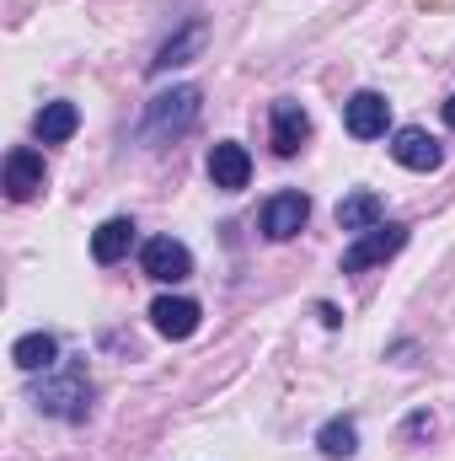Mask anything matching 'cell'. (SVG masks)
<instances>
[{
  "label": "cell",
  "instance_id": "1",
  "mask_svg": "<svg viewBox=\"0 0 455 461\" xmlns=\"http://www.w3.org/2000/svg\"><path fill=\"white\" fill-rule=\"evenodd\" d=\"M199 108H204V92H199V86H172V92L150 97V108H145V134H150V140H172V134L193 129Z\"/></svg>",
  "mask_w": 455,
  "mask_h": 461
},
{
  "label": "cell",
  "instance_id": "2",
  "mask_svg": "<svg viewBox=\"0 0 455 461\" xmlns=\"http://www.w3.org/2000/svg\"><path fill=\"white\" fill-rule=\"evenodd\" d=\"M32 402H38L43 413H54V419H86V408H92V386H86L81 370H59V375H49V381L32 392Z\"/></svg>",
  "mask_w": 455,
  "mask_h": 461
},
{
  "label": "cell",
  "instance_id": "3",
  "mask_svg": "<svg viewBox=\"0 0 455 461\" xmlns=\"http://www.w3.org/2000/svg\"><path fill=\"white\" fill-rule=\"evenodd\" d=\"M402 247H407V226H375V230H364V236L343 252V274H364V268H375V263L397 258Z\"/></svg>",
  "mask_w": 455,
  "mask_h": 461
},
{
  "label": "cell",
  "instance_id": "4",
  "mask_svg": "<svg viewBox=\"0 0 455 461\" xmlns=\"http://www.w3.org/2000/svg\"><path fill=\"white\" fill-rule=\"evenodd\" d=\"M139 268H145L150 279H161V285H177V279L193 274V252H188L183 241H172V236H150V241L139 247Z\"/></svg>",
  "mask_w": 455,
  "mask_h": 461
},
{
  "label": "cell",
  "instance_id": "5",
  "mask_svg": "<svg viewBox=\"0 0 455 461\" xmlns=\"http://www.w3.org/2000/svg\"><path fill=\"white\" fill-rule=\"evenodd\" d=\"M306 221H311V199H306V194H273V199L263 204V236H268V241L300 236Z\"/></svg>",
  "mask_w": 455,
  "mask_h": 461
},
{
  "label": "cell",
  "instance_id": "6",
  "mask_svg": "<svg viewBox=\"0 0 455 461\" xmlns=\"http://www.w3.org/2000/svg\"><path fill=\"white\" fill-rule=\"evenodd\" d=\"M343 123H348L353 140H380L386 123H391V103H386L380 92H353V97L343 103Z\"/></svg>",
  "mask_w": 455,
  "mask_h": 461
},
{
  "label": "cell",
  "instance_id": "7",
  "mask_svg": "<svg viewBox=\"0 0 455 461\" xmlns=\"http://www.w3.org/2000/svg\"><path fill=\"white\" fill-rule=\"evenodd\" d=\"M210 183L226 188V194H241V188L252 183V156H246V145L220 140V145L210 150Z\"/></svg>",
  "mask_w": 455,
  "mask_h": 461
},
{
  "label": "cell",
  "instance_id": "8",
  "mask_svg": "<svg viewBox=\"0 0 455 461\" xmlns=\"http://www.w3.org/2000/svg\"><path fill=\"white\" fill-rule=\"evenodd\" d=\"M391 156H397L407 172H434V167L445 161V150H440V140H434L429 129H397V134H391Z\"/></svg>",
  "mask_w": 455,
  "mask_h": 461
},
{
  "label": "cell",
  "instance_id": "9",
  "mask_svg": "<svg viewBox=\"0 0 455 461\" xmlns=\"http://www.w3.org/2000/svg\"><path fill=\"white\" fill-rule=\"evenodd\" d=\"M273 156H295L306 140H311V113L300 108V103H290V97H279L273 103Z\"/></svg>",
  "mask_w": 455,
  "mask_h": 461
},
{
  "label": "cell",
  "instance_id": "10",
  "mask_svg": "<svg viewBox=\"0 0 455 461\" xmlns=\"http://www.w3.org/2000/svg\"><path fill=\"white\" fill-rule=\"evenodd\" d=\"M43 156L38 150H27V145H16L11 156H5V194L22 204V199H32V194H43Z\"/></svg>",
  "mask_w": 455,
  "mask_h": 461
},
{
  "label": "cell",
  "instance_id": "11",
  "mask_svg": "<svg viewBox=\"0 0 455 461\" xmlns=\"http://www.w3.org/2000/svg\"><path fill=\"white\" fill-rule=\"evenodd\" d=\"M199 301H183V295H161L156 306H150V322H156V333L161 339H193L199 333Z\"/></svg>",
  "mask_w": 455,
  "mask_h": 461
},
{
  "label": "cell",
  "instance_id": "12",
  "mask_svg": "<svg viewBox=\"0 0 455 461\" xmlns=\"http://www.w3.org/2000/svg\"><path fill=\"white\" fill-rule=\"evenodd\" d=\"M380 215H386V204H380V194H370V188H359V194L338 199V226L353 230V236L375 230V226H380Z\"/></svg>",
  "mask_w": 455,
  "mask_h": 461
},
{
  "label": "cell",
  "instance_id": "13",
  "mask_svg": "<svg viewBox=\"0 0 455 461\" xmlns=\"http://www.w3.org/2000/svg\"><path fill=\"white\" fill-rule=\"evenodd\" d=\"M76 129H81V113H76V103H43V113L32 118V134H38L43 145H65Z\"/></svg>",
  "mask_w": 455,
  "mask_h": 461
},
{
  "label": "cell",
  "instance_id": "14",
  "mask_svg": "<svg viewBox=\"0 0 455 461\" xmlns=\"http://www.w3.org/2000/svg\"><path fill=\"white\" fill-rule=\"evenodd\" d=\"M204 38H210V32H204V22H188V27H183L172 43H161V54L150 59V70L161 76V70H172V65H188V59L204 49Z\"/></svg>",
  "mask_w": 455,
  "mask_h": 461
},
{
  "label": "cell",
  "instance_id": "15",
  "mask_svg": "<svg viewBox=\"0 0 455 461\" xmlns=\"http://www.w3.org/2000/svg\"><path fill=\"white\" fill-rule=\"evenodd\" d=\"M129 247H134V221H123V215L118 221H103V226L92 230V258L97 263H118Z\"/></svg>",
  "mask_w": 455,
  "mask_h": 461
},
{
  "label": "cell",
  "instance_id": "16",
  "mask_svg": "<svg viewBox=\"0 0 455 461\" xmlns=\"http://www.w3.org/2000/svg\"><path fill=\"white\" fill-rule=\"evenodd\" d=\"M11 359H16V370H54V359H59V344L49 339V333H27V339H16L11 344Z\"/></svg>",
  "mask_w": 455,
  "mask_h": 461
},
{
  "label": "cell",
  "instance_id": "17",
  "mask_svg": "<svg viewBox=\"0 0 455 461\" xmlns=\"http://www.w3.org/2000/svg\"><path fill=\"white\" fill-rule=\"evenodd\" d=\"M317 446H322L327 456H353V451H359V429H353V419H327L322 435H317Z\"/></svg>",
  "mask_w": 455,
  "mask_h": 461
},
{
  "label": "cell",
  "instance_id": "18",
  "mask_svg": "<svg viewBox=\"0 0 455 461\" xmlns=\"http://www.w3.org/2000/svg\"><path fill=\"white\" fill-rule=\"evenodd\" d=\"M317 317H322V322H327V328H338L343 317H338V306H327V301H322V306H317Z\"/></svg>",
  "mask_w": 455,
  "mask_h": 461
},
{
  "label": "cell",
  "instance_id": "19",
  "mask_svg": "<svg viewBox=\"0 0 455 461\" xmlns=\"http://www.w3.org/2000/svg\"><path fill=\"white\" fill-rule=\"evenodd\" d=\"M445 123H451V129H455V97H451V103H445Z\"/></svg>",
  "mask_w": 455,
  "mask_h": 461
}]
</instances>
